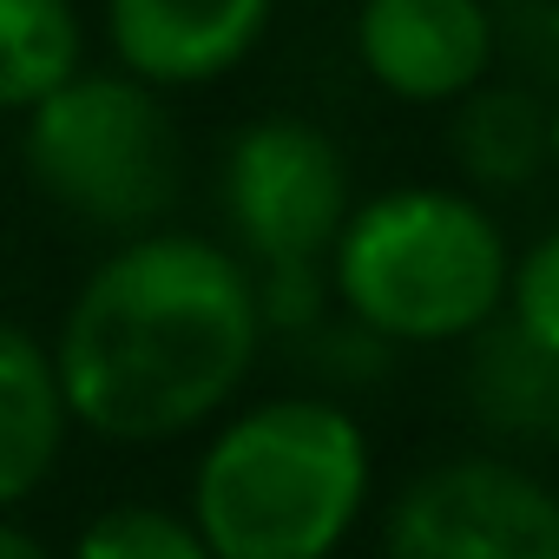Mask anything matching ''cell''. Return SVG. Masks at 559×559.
<instances>
[{"instance_id": "1", "label": "cell", "mask_w": 559, "mask_h": 559, "mask_svg": "<svg viewBox=\"0 0 559 559\" xmlns=\"http://www.w3.org/2000/svg\"><path fill=\"white\" fill-rule=\"evenodd\" d=\"M47 356L73 428L119 448L185 441L224 421L263 356L250 263L198 230L126 237L86 270Z\"/></svg>"}, {"instance_id": "2", "label": "cell", "mask_w": 559, "mask_h": 559, "mask_svg": "<svg viewBox=\"0 0 559 559\" xmlns=\"http://www.w3.org/2000/svg\"><path fill=\"white\" fill-rule=\"evenodd\" d=\"M369 435L336 395H270L211 428L185 520L211 559H336L369 513Z\"/></svg>"}, {"instance_id": "3", "label": "cell", "mask_w": 559, "mask_h": 559, "mask_svg": "<svg viewBox=\"0 0 559 559\" xmlns=\"http://www.w3.org/2000/svg\"><path fill=\"white\" fill-rule=\"evenodd\" d=\"M507 263V230L480 198L448 185H395L356 204L330 243V297L389 349H441L500 317Z\"/></svg>"}, {"instance_id": "4", "label": "cell", "mask_w": 559, "mask_h": 559, "mask_svg": "<svg viewBox=\"0 0 559 559\" xmlns=\"http://www.w3.org/2000/svg\"><path fill=\"white\" fill-rule=\"evenodd\" d=\"M21 165L53 211L112 237L165 230L158 217L185 185V145L165 93L126 73H80L34 106L21 126Z\"/></svg>"}, {"instance_id": "5", "label": "cell", "mask_w": 559, "mask_h": 559, "mask_svg": "<svg viewBox=\"0 0 559 559\" xmlns=\"http://www.w3.org/2000/svg\"><path fill=\"white\" fill-rule=\"evenodd\" d=\"M224 224L250 270L263 263H330V243L343 237L356 198H349V158L317 119L263 112L230 132L224 145Z\"/></svg>"}, {"instance_id": "6", "label": "cell", "mask_w": 559, "mask_h": 559, "mask_svg": "<svg viewBox=\"0 0 559 559\" xmlns=\"http://www.w3.org/2000/svg\"><path fill=\"white\" fill-rule=\"evenodd\" d=\"M382 559H559V493L513 454H448L389 500Z\"/></svg>"}, {"instance_id": "7", "label": "cell", "mask_w": 559, "mask_h": 559, "mask_svg": "<svg viewBox=\"0 0 559 559\" xmlns=\"http://www.w3.org/2000/svg\"><path fill=\"white\" fill-rule=\"evenodd\" d=\"M356 60L402 106H454L493 80L487 0H362Z\"/></svg>"}, {"instance_id": "8", "label": "cell", "mask_w": 559, "mask_h": 559, "mask_svg": "<svg viewBox=\"0 0 559 559\" xmlns=\"http://www.w3.org/2000/svg\"><path fill=\"white\" fill-rule=\"evenodd\" d=\"M270 14L276 0H99L119 73L152 93H191L237 73L263 47Z\"/></svg>"}, {"instance_id": "9", "label": "cell", "mask_w": 559, "mask_h": 559, "mask_svg": "<svg viewBox=\"0 0 559 559\" xmlns=\"http://www.w3.org/2000/svg\"><path fill=\"white\" fill-rule=\"evenodd\" d=\"M461 408L500 448L552 454L559 448V356L526 343L507 317L461 343Z\"/></svg>"}, {"instance_id": "10", "label": "cell", "mask_w": 559, "mask_h": 559, "mask_svg": "<svg viewBox=\"0 0 559 559\" xmlns=\"http://www.w3.org/2000/svg\"><path fill=\"white\" fill-rule=\"evenodd\" d=\"M67 435H73V415L60 402L47 343L0 317V513H14L53 480Z\"/></svg>"}, {"instance_id": "11", "label": "cell", "mask_w": 559, "mask_h": 559, "mask_svg": "<svg viewBox=\"0 0 559 559\" xmlns=\"http://www.w3.org/2000/svg\"><path fill=\"white\" fill-rule=\"evenodd\" d=\"M546 119L552 106L526 86V80H487L467 99H454V126H448V158L474 191L507 198L526 191L546 171Z\"/></svg>"}, {"instance_id": "12", "label": "cell", "mask_w": 559, "mask_h": 559, "mask_svg": "<svg viewBox=\"0 0 559 559\" xmlns=\"http://www.w3.org/2000/svg\"><path fill=\"white\" fill-rule=\"evenodd\" d=\"M86 73V21L73 0H0V112H34Z\"/></svg>"}, {"instance_id": "13", "label": "cell", "mask_w": 559, "mask_h": 559, "mask_svg": "<svg viewBox=\"0 0 559 559\" xmlns=\"http://www.w3.org/2000/svg\"><path fill=\"white\" fill-rule=\"evenodd\" d=\"M67 559H211V546L198 539V526L178 507L119 500L80 526Z\"/></svg>"}, {"instance_id": "14", "label": "cell", "mask_w": 559, "mask_h": 559, "mask_svg": "<svg viewBox=\"0 0 559 559\" xmlns=\"http://www.w3.org/2000/svg\"><path fill=\"white\" fill-rule=\"evenodd\" d=\"M250 290H257V323H263V336L304 343L317 323L336 317L330 263H263V270H250Z\"/></svg>"}, {"instance_id": "15", "label": "cell", "mask_w": 559, "mask_h": 559, "mask_svg": "<svg viewBox=\"0 0 559 559\" xmlns=\"http://www.w3.org/2000/svg\"><path fill=\"white\" fill-rule=\"evenodd\" d=\"M500 317L559 356V230H546L539 243H526L513 263H507V297H500Z\"/></svg>"}, {"instance_id": "16", "label": "cell", "mask_w": 559, "mask_h": 559, "mask_svg": "<svg viewBox=\"0 0 559 559\" xmlns=\"http://www.w3.org/2000/svg\"><path fill=\"white\" fill-rule=\"evenodd\" d=\"M297 349H304V362L317 369L323 395H330V389H376V382L395 369V356H402V349H389L382 336H369L362 323H349L343 310H336L330 323H317Z\"/></svg>"}, {"instance_id": "17", "label": "cell", "mask_w": 559, "mask_h": 559, "mask_svg": "<svg viewBox=\"0 0 559 559\" xmlns=\"http://www.w3.org/2000/svg\"><path fill=\"white\" fill-rule=\"evenodd\" d=\"M493 53H507L526 86H559V0H487Z\"/></svg>"}, {"instance_id": "18", "label": "cell", "mask_w": 559, "mask_h": 559, "mask_svg": "<svg viewBox=\"0 0 559 559\" xmlns=\"http://www.w3.org/2000/svg\"><path fill=\"white\" fill-rule=\"evenodd\" d=\"M0 559H60L40 533H27L14 513H0Z\"/></svg>"}, {"instance_id": "19", "label": "cell", "mask_w": 559, "mask_h": 559, "mask_svg": "<svg viewBox=\"0 0 559 559\" xmlns=\"http://www.w3.org/2000/svg\"><path fill=\"white\" fill-rule=\"evenodd\" d=\"M546 171L559 185V99H552V119H546Z\"/></svg>"}]
</instances>
